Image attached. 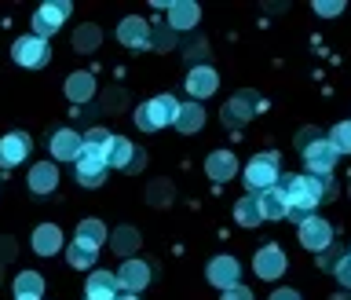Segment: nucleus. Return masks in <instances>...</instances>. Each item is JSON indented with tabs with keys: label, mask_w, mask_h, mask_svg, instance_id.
Masks as SVG:
<instances>
[{
	"label": "nucleus",
	"mask_w": 351,
	"mask_h": 300,
	"mask_svg": "<svg viewBox=\"0 0 351 300\" xmlns=\"http://www.w3.org/2000/svg\"><path fill=\"white\" fill-rule=\"evenodd\" d=\"M282 191H285V198H289V220H296V224L311 220L315 216V205L322 202V198L315 194V187L307 183V176H285Z\"/></svg>",
	"instance_id": "nucleus-1"
},
{
	"label": "nucleus",
	"mask_w": 351,
	"mask_h": 300,
	"mask_svg": "<svg viewBox=\"0 0 351 300\" xmlns=\"http://www.w3.org/2000/svg\"><path fill=\"white\" fill-rule=\"evenodd\" d=\"M180 106L183 103H176L172 95H158V99H150V103H143L136 110V125L143 132H158L165 125H176V117H180Z\"/></svg>",
	"instance_id": "nucleus-2"
},
{
	"label": "nucleus",
	"mask_w": 351,
	"mask_h": 300,
	"mask_svg": "<svg viewBox=\"0 0 351 300\" xmlns=\"http://www.w3.org/2000/svg\"><path fill=\"white\" fill-rule=\"evenodd\" d=\"M241 180H245V187H249L252 194L278 187V154H256V158L245 165Z\"/></svg>",
	"instance_id": "nucleus-3"
},
{
	"label": "nucleus",
	"mask_w": 351,
	"mask_h": 300,
	"mask_svg": "<svg viewBox=\"0 0 351 300\" xmlns=\"http://www.w3.org/2000/svg\"><path fill=\"white\" fill-rule=\"evenodd\" d=\"M70 0H48V4H40L37 11H33V33H37L40 41H48L51 33H59V26L66 22V15H70Z\"/></svg>",
	"instance_id": "nucleus-4"
},
{
	"label": "nucleus",
	"mask_w": 351,
	"mask_h": 300,
	"mask_svg": "<svg viewBox=\"0 0 351 300\" xmlns=\"http://www.w3.org/2000/svg\"><path fill=\"white\" fill-rule=\"evenodd\" d=\"M11 59H15L19 66H29V70H40V66L51 59L48 41H40L37 33H29V37H19L15 48H11Z\"/></svg>",
	"instance_id": "nucleus-5"
},
{
	"label": "nucleus",
	"mask_w": 351,
	"mask_h": 300,
	"mask_svg": "<svg viewBox=\"0 0 351 300\" xmlns=\"http://www.w3.org/2000/svg\"><path fill=\"white\" fill-rule=\"evenodd\" d=\"M143 154L132 147L128 139H121V136H114V143H110V150H106V165L110 169H121V172H139L143 169Z\"/></svg>",
	"instance_id": "nucleus-6"
},
{
	"label": "nucleus",
	"mask_w": 351,
	"mask_h": 300,
	"mask_svg": "<svg viewBox=\"0 0 351 300\" xmlns=\"http://www.w3.org/2000/svg\"><path fill=\"white\" fill-rule=\"evenodd\" d=\"M337 147L329 139H315L311 147L304 150V165H307V172H318V176H333V165H337Z\"/></svg>",
	"instance_id": "nucleus-7"
},
{
	"label": "nucleus",
	"mask_w": 351,
	"mask_h": 300,
	"mask_svg": "<svg viewBox=\"0 0 351 300\" xmlns=\"http://www.w3.org/2000/svg\"><path fill=\"white\" fill-rule=\"evenodd\" d=\"M300 246L315 249V253H326L329 246H333V227H329L322 216L304 220V224H300Z\"/></svg>",
	"instance_id": "nucleus-8"
},
{
	"label": "nucleus",
	"mask_w": 351,
	"mask_h": 300,
	"mask_svg": "<svg viewBox=\"0 0 351 300\" xmlns=\"http://www.w3.org/2000/svg\"><path fill=\"white\" fill-rule=\"evenodd\" d=\"M106 158H99V154H92V150H84L81 158L73 161V172H77V183L81 187H99L106 180Z\"/></svg>",
	"instance_id": "nucleus-9"
},
{
	"label": "nucleus",
	"mask_w": 351,
	"mask_h": 300,
	"mask_svg": "<svg viewBox=\"0 0 351 300\" xmlns=\"http://www.w3.org/2000/svg\"><path fill=\"white\" fill-rule=\"evenodd\" d=\"M29 136L26 132H11V136L0 139V169H15V165L26 161V154H29Z\"/></svg>",
	"instance_id": "nucleus-10"
},
{
	"label": "nucleus",
	"mask_w": 351,
	"mask_h": 300,
	"mask_svg": "<svg viewBox=\"0 0 351 300\" xmlns=\"http://www.w3.org/2000/svg\"><path fill=\"white\" fill-rule=\"evenodd\" d=\"M117 282H121V290L125 293H139V290H147V282H150V268H147V260H125L117 268Z\"/></svg>",
	"instance_id": "nucleus-11"
},
{
	"label": "nucleus",
	"mask_w": 351,
	"mask_h": 300,
	"mask_svg": "<svg viewBox=\"0 0 351 300\" xmlns=\"http://www.w3.org/2000/svg\"><path fill=\"white\" fill-rule=\"evenodd\" d=\"M117 290H121L117 275L92 271V275H88V286H84V300H117V297H121Z\"/></svg>",
	"instance_id": "nucleus-12"
},
{
	"label": "nucleus",
	"mask_w": 351,
	"mask_h": 300,
	"mask_svg": "<svg viewBox=\"0 0 351 300\" xmlns=\"http://www.w3.org/2000/svg\"><path fill=\"white\" fill-rule=\"evenodd\" d=\"M51 154H55V161H77L84 154V136H77V132H70V128L55 132L51 136Z\"/></svg>",
	"instance_id": "nucleus-13"
},
{
	"label": "nucleus",
	"mask_w": 351,
	"mask_h": 300,
	"mask_svg": "<svg viewBox=\"0 0 351 300\" xmlns=\"http://www.w3.org/2000/svg\"><path fill=\"white\" fill-rule=\"evenodd\" d=\"M256 205H260L263 220H289V198H285L282 187L260 191V194H256Z\"/></svg>",
	"instance_id": "nucleus-14"
},
{
	"label": "nucleus",
	"mask_w": 351,
	"mask_h": 300,
	"mask_svg": "<svg viewBox=\"0 0 351 300\" xmlns=\"http://www.w3.org/2000/svg\"><path fill=\"white\" fill-rule=\"evenodd\" d=\"M150 37H154L150 26H147L143 19H136V15H128V19L117 26V41L125 44V48H147Z\"/></svg>",
	"instance_id": "nucleus-15"
},
{
	"label": "nucleus",
	"mask_w": 351,
	"mask_h": 300,
	"mask_svg": "<svg viewBox=\"0 0 351 300\" xmlns=\"http://www.w3.org/2000/svg\"><path fill=\"white\" fill-rule=\"evenodd\" d=\"M197 19H202V8H197L194 0H176V4H169V30L172 33L194 30Z\"/></svg>",
	"instance_id": "nucleus-16"
},
{
	"label": "nucleus",
	"mask_w": 351,
	"mask_h": 300,
	"mask_svg": "<svg viewBox=\"0 0 351 300\" xmlns=\"http://www.w3.org/2000/svg\"><path fill=\"white\" fill-rule=\"evenodd\" d=\"M216 88H219V77H216V70H208V66H194V70L186 73V92L194 99H208Z\"/></svg>",
	"instance_id": "nucleus-17"
},
{
	"label": "nucleus",
	"mask_w": 351,
	"mask_h": 300,
	"mask_svg": "<svg viewBox=\"0 0 351 300\" xmlns=\"http://www.w3.org/2000/svg\"><path fill=\"white\" fill-rule=\"evenodd\" d=\"M252 268H256L260 279H278V275L285 271V253L278 246H263L256 253V260H252Z\"/></svg>",
	"instance_id": "nucleus-18"
},
{
	"label": "nucleus",
	"mask_w": 351,
	"mask_h": 300,
	"mask_svg": "<svg viewBox=\"0 0 351 300\" xmlns=\"http://www.w3.org/2000/svg\"><path fill=\"white\" fill-rule=\"evenodd\" d=\"M238 260L234 257H216L208 264V282L216 286V290H230V286H238Z\"/></svg>",
	"instance_id": "nucleus-19"
},
{
	"label": "nucleus",
	"mask_w": 351,
	"mask_h": 300,
	"mask_svg": "<svg viewBox=\"0 0 351 300\" xmlns=\"http://www.w3.org/2000/svg\"><path fill=\"white\" fill-rule=\"evenodd\" d=\"M205 172L213 176L216 183H227V180H234V172H238V161H234V154L230 150H213L205 158Z\"/></svg>",
	"instance_id": "nucleus-20"
},
{
	"label": "nucleus",
	"mask_w": 351,
	"mask_h": 300,
	"mask_svg": "<svg viewBox=\"0 0 351 300\" xmlns=\"http://www.w3.org/2000/svg\"><path fill=\"white\" fill-rule=\"evenodd\" d=\"M55 187H59V169H55L51 161H40L29 169V191L33 194H51Z\"/></svg>",
	"instance_id": "nucleus-21"
},
{
	"label": "nucleus",
	"mask_w": 351,
	"mask_h": 300,
	"mask_svg": "<svg viewBox=\"0 0 351 300\" xmlns=\"http://www.w3.org/2000/svg\"><path fill=\"white\" fill-rule=\"evenodd\" d=\"M59 246H62V231L55 224H40L33 231V253H37V257H55Z\"/></svg>",
	"instance_id": "nucleus-22"
},
{
	"label": "nucleus",
	"mask_w": 351,
	"mask_h": 300,
	"mask_svg": "<svg viewBox=\"0 0 351 300\" xmlns=\"http://www.w3.org/2000/svg\"><path fill=\"white\" fill-rule=\"evenodd\" d=\"M95 95V77L92 73H84V70H77L66 77V99L70 103H84V99H92Z\"/></svg>",
	"instance_id": "nucleus-23"
},
{
	"label": "nucleus",
	"mask_w": 351,
	"mask_h": 300,
	"mask_svg": "<svg viewBox=\"0 0 351 300\" xmlns=\"http://www.w3.org/2000/svg\"><path fill=\"white\" fill-rule=\"evenodd\" d=\"M252 110H256V95L245 92V95L230 99V103L223 106V121L227 125H245V121L252 117Z\"/></svg>",
	"instance_id": "nucleus-24"
},
{
	"label": "nucleus",
	"mask_w": 351,
	"mask_h": 300,
	"mask_svg": "<svg viewBox=\"0 0 351 300\" xmlns=\"http://www.w3.org/2000/svg\"><path fill=\"white\" fill-rule=\"evenodd\" d=\"M44 297V279L37 271H22L15 279V300H40Z\"/></svg>",
	"instance_id": "nucleus-25"
},
{
	"label": "nucleus",
	"mask_w": 351,
	"mask_h": 300,
	"mask_svg": "<svg viewBox=\"0 0 351 300\" xmlns=\"http://www.w3.org/2000/svg\"><path fill=\"white\" fill-rule=\"evenodd\" d=\"M66 260H70L77 271H88V268H92V264L99 260V249L88 246V242H70V249H66Z\"/></svg>",
	"instance_id": "nucleus-26"
},
{
	"label": "nucleus",
	"mask_w": 351,
	"mask_h": 300,
	"mask_svg": "<svg viewBox=\"0 0 351 300\" xmlns=\"http://www.w3.org/2000/svg\"><path fill=\"white\" fill-rule=\"evenodd\" d=\"M202 125H205L202 106H197V103H183V106H180V117H176V128H180L183 136H194Z\"/></svg>",
	"instance_id": "nucleus-27"
},
{
	"label": "nucleus",
	"mask_w": 351,
	"mask_h": 300,
	"mask_svg": "<svg viewBox=\"0 0 351 300\" xmlns=\"http://www.w3.org/2000/svg\"><path fill=\"white\" fill-rule=\"evenodd\" d=\"M234 220L241 227H256L263 213H260V205H256V194H249V198H238L234 202Z\"/></svg>",
	"instance_id": "nucleus-28"
},
{
	"label": "nucleus",
	"mask_w": 351,
	"mask_h": 300,
	"mask_svg": "<svg viewBox=\"0 0 351 300\" xmlns=\"http://www.w3.org/2000/svg\"><path fill=\"white\" fill-rule=\"evenodd\" d=\"M110 242H114V253H121V257H132V253L139 249V231H136V227H117Z\"/></svg>",
	"instance_id": "nucleus-29"
},
{
	"label": "nucleus",
	"mask_w": 351,
	"mask_h": 300,
	"mask_svg": "<svg viewBox=\"0 0 351 300\" xmlns=\"http://www.w3.org/2000/svg\"><path fill=\"white\" fill-rule=\"evenodd\" d=\"M77 242H88V246H103L106 242V227L103 220H81V227H77Z\"/></svg>",
	"instance_id": "nucleus-30"
},
{
	"label": "nucleus",
	"mask_w": 351,
	"mask_h": 300,
	"mask_svg": "<svg viewBox=\"0 0 351 300\" xmlns=\"http://www.w3.org/2000/svg\"><path fill=\"white\" fill-rule=\"evenodd\" d=\"M110 143H114V136H110L106 128H88V136H84V150H92V154H99V158H106Z\"/></svg>",
	"instance_id": "nucleus-31"
},
{
	"label": "nucleus",
	"mask_w": 351,
	"mask_h": 300,
	"mask_svg": "<svg viewBox=\"0 0 351 300\" xmlns=\"http://www.w3.org/2000/svg\"><path fill=\"white\" fill-rule=\"evenodd\" d=\"M99 41H103L99 26H81V30L73 33V48L77 51H92V48H99Z\"/></svg>",
	"instance_id": "nucleus-32"
},
{
	"label": "nucleus",
	"mask_w": 351,
	"mask_h": 300,
	"mask_svg": "<svg viewBox=\"0 0 351 300\" xmlns=\"http://www.w3.org/2000/svg\"><path fill=\"white\" fill-rule=\"evenodd\" d=\"M329 143L337 147V154H351V121H340L329 132Z\"/></svg>",
	"instance_id": "nucleus-33"
},
{
	"label": "nucleus",
	"mask_w": 351,
	"mask_h": 300,
	"mask_svg": "<svg viewBox=\"0 0 351 300\" xmlns=\"http://www.w3.org/2000/svg\"><path fill=\"white\" fill-rule=\"evenodd\" d=\"M340 260H344V257H340V249H333V246H329L326 253H318V268H322V271H337Z\"/></svg>",
	"instance_id": "nucleus-34"
},
{
	"label": "nucleus",
	"mask_w": 351,
	"mask_h": 300,
	"mask_svg": "<svg viewBox=\"0 0 351 300\" xmlns=\"http://www.w3.org/2000/svg\"><path fill=\"white\" fill-rule=\"evenodd\" d=\"M315 11H318V15H326V19H333V15L344 11V4H340V0H315Z\"/></svg>",
	"instance_id": "nucleus-35"
},
{
	"label": "nucleus",
	"mask_w": 351,
	"mask_h": 300,
	"mask_svg": "<svg viewBox=\"0 0 351 300\" xmlns=\"http://www.w3.org/2000/svg\"><path fill=\"white\" fill-rule=\"evenodd\" d=\"M333 275H337V282L344 286V290H351V253L337 264V271H333Z\"/></svg>",
	"instance_id": "nucleus-36"
},
{
	"label": "nucleus",
	"mask_w": 351,
	"mask_h": 300,
	"mask_svg": "<svg viewBox=\"0 0 351 300\" xmlns=\"http://www.w3.org/2000/svg\"><path fill=\"white\" fill-rule=\"evenodd\" d=\"M223 300H252V293L245 286H230V290H223Z\"/></svg>",
	"instance_id": "nucleus-37"
},
{
	"label": "nucleus",
	"mask_w": 351,
	"mask_h": 300,
	"mask_svg": "<svg viewBox=\"0 0 351 300\" xmlns=\"http://www.w3.org/2000/svg\"><path fill=\"white\" fill-rule=\"evenodd\" d=\"M150 44H154V48H169V44H172V30H161V33H154V37H150Z\"/></svg>",
	"instance_id": "nucleus-38"
},
{
	"label": "nucleus",
	"mask_w": 351,
	"mask_h": 300,
	"mask_svg": "<svg viewBox=\"0 0 351 300\" xmlns=\"http://www.w3.org/2000/svg\"><path fill=\"white\" fill-rule=\"evenodd\" d=\"M271 300H300V293H296V290H274Z\"/></svg>",
	"instance_id": "nucleus-39"
},
{
	"label": "nucleus",
	"mask_w": 351,
	"mask_h": 300,
	"mask_svg": "<svg viewBox=\"0 0 351 300\" xmlns=\"http://www.w3.org/2000/svg\"><path fill=\"white\" fill-rule=\"evenodd\" d=\"M329 300H351V290H344V293H333Z\"/></svg>",
	"instance_id": "nucleus-40"
},
{
	"label": "nucleus",
	"mask_w": 351,
	"mask_h": 300,
	"mask_svg": "<svg viewBox=\"0 0 351 300\" xmlns=\"http://www.w3.org/2000/svg\"><path fill=\"white\" fill-rule=\"evenodd\" d=\"M117 300H139V297H136V293H121Z\"/></svg>",
	"instance_id": "nucleus-41"
}]
</instances>
